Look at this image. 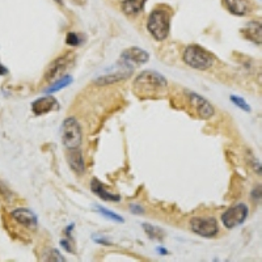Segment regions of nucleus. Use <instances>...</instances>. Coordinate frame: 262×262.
Instances as JSON below:
<instances>
[{
	"label": "nucleus",
	"mask_w": 262,
	"mask_h": 262,
	"mask_svg": "<svg viewBox=\"0 0 262 262\" xmlns=\"http://www.w3.org/2000/svg\"><path fill=\"white\" fill-rule=\"evenodd\" d=\"M96 210H97L100 214L104 215L105 217H107V219H112V221L117 222V223H123V217H121L119 215H117L116 212L109 211V210L104 209V207H98V206H96Z\"/></svg>",
	"instance_id": "6ab92c4d"
},
{
	"label": "nucleus",
	"mask_w": 262,
	"mask_h": 262,
	"mask_svg": "<svg viewBox=\"0 0 262 262\" xmlns=\"http://www.w3.org/2000/svg\"><path fill=\"white\" fill-rule=\"evenodd\" d=\"M130 210H131V212H134V214H137V215L143 214L144 212V210L138 205H130Z\"/></svg>",
	"instance_id": "5701e85b"
},
{
	"label": "nucleus",
	"mask_w": 262,
	"mask_h": 262,
	"mask_svg": "<svg viewBox=\"0 0 262 262\" xmlns=\"http://www.w3.org/2000/svg\"><path fill=\"white\" fill-rule=\"evenodd\" d=\"M189 101L193 105L194 109H195L198 117L202 119H209L214 116V107L210 104L206 98L201 97L200 95L196 93H189Z\"/></svg>",
	"instance_id": "1a4fd4ad"
},
{
	"label": "nucleus",
	"mask_w": 262,
	"mask_h": 262,
	"mask_svg": "<svg viewBox=\"0 0 262 262\" xmlns=\"http://www.w3.org/2000/svg\"><path fill=\"white\" fill-rule=\"evenodd\" d=\"M57 107H59V104H58L55 98L50 97V96L38 98V100H36L32 104V111L36 116H43L46 113H50V112H53Z\"/></svg>",
	"instance_id": "9b49d317"
},
{
	"label": "nucleus",
	"mask_w": 262,
	"mask_h": 262,
	"mask_svg": "<svg viewBox=\"0 0 262 262\" xmlns=\"http://www.w3.org/2000/svg\"><path fill=\"white\" fill-rule=\"evenodd\" d=\"M75 4H78V6H84L86 3V0H72Z\"/></svg>",
	"instance_id": "393cba45"
},
{
	"label": "nucleus",
	"mask_w": 262,
	"mask_h": 262,
	"mask_svg": "<svg viewBox=\"0 0 262 262\" xmlns=\"http://www.w3.org/2000/svg\"><path fill=\"white\" fill-rule=\"evenodd\" d=\"M6 74H7V69L2 64V63H0V75H6Z\"/></svg>",
	"instance_id": "a878e982"
},
{
	"label": "nucleus",
	"mask_w": 262,
	"mask_h": 262,
	"mask_svg": "<svg viewBox=\"0 0 262 262\" xmlns=\"http://www.w3.org/2000/svg\"><path fill=\"white\" fill-rule=\"evenodd\" d=\"M190 228L194 233L202 237H215L219 232V226L215 217L212 216H196L190 221Z\"/></svg>",
	"instance_id": "39448f33"
},
{
	"label": "nucleus",
	"mask_w": 262,
	"mask_h": 262,
	"mask_svg": "<svg viewBox=\"0 0 262 262\" xmlns=\"http://www.w3.org/2000/svg\"><path fill=\"white\" fill-rule=\"evenodd\" d=\"M60 137H62L63 146L67 149L79 148L83 140V134H81V127L79 122L74 117L66 118L60 127Z\"/></svg>",
	"instance_id": "20e7f679"
},
{
	"label": "nucleus",
	"mask_w": 262,
	"mask_h": 262,
	"mask_svg": "<svg viewBox=\"0 0 262 262\" xmlns=\"http://www.w3.org/2000/svg\"><path fill=\"white\" fill-rule=\"evenodd\" d=\"M248 215H249V209L244 203H237V205L231 206L223 215H222V222L223 226L228 229L236 228V227L242 226L247 221Z\"/></svg>",
	"instance_id": "423d86ee"
},
{
	"label": "nucleus",
	"mask_w": 262,
	"mask_h": 262,
	"mask_svg": "<svg viewBox=\"0 0 262 262\" xmlns=\"http://www.w3.org/2000/svg\"><path fill=\"white\" fill-rule=\"evenodd\" d=\"M60 245H62V247L64 248V249L67 250V252H70V253H74V249H72V245L70 244L69 242H66V240H62V242H60Z\"/></svg>",
	"instance_id": "b1692460"
},
{
	"label": "nucleus",
	"mask_w": 262,
	"mask_h": 262,
	"mask_svg": "<svg viewBox=\"0 0 262 262\" xmlns=\"http://www.w3.org/2000/svg\"><path fill=\"white\" fill-rule=\"evenodd\" d=\"M46 259H48V261H60V262L66 261V259L63 258L62 254H60L57 249H51L50 252L48 253Z\"/></svg>",
	"instance_id": "412c9836"
},
{
	"label": "nucleus",
	"mask_w": 262,
	"mask_h": 262,
	"mask_svg": "<svg viewBox=\"0 0 262 262\" xmlns=\"http://www.w3.org/2000/svg\"><path fill=\"white\" fill-rule=\"evenodd\" d=\"M67 159H69V164L71 169L74 170L76 174H84L85 172V164H84L83 154L79 148H71L69 149L67 154Z\"/></svg>",
	"instance_id": "f8f14e48"
},
{
	"label": "nucleus",
	"mask_w": 262,
	"mask_h": 262,
	"mask_svg": "<svg viewBox=\"0 0 262 262\" xmlns=\"http://www.w3.org/2000/svg\"><path fill=\"white\" fill-rule=\"evenodd\" d=\"M243 33H245V38L261 45V25H259V23H256V21L249 23L247 28L243 29Z\"/></svg>",
	"instance_id": "dca6fc26"
},
{
	"label": "nucleus",
	"mask_w": 262,
	"mask_h": 262,
	"mask_svg": "<svg viewBox=\"0 0 262 262\" xmlns=\"http://www.w3.org/2000/svg\"><path fill=\"white\" fill-rule=\"evenodd\" d=\"M182 59L189 67L198 71L211 69L214 64V57L207 50L198 45H190L185 49Z\"/></svg>",
	"instance_id": "7ed1b4c3"
},
{
	"label": "nucleus",
	"mask_w": 262,
	"mask_h": 262,
	"mask_svg": "<svg viewBox=\"0 0 262 262\" xmlns=\"http://www.w3.org/2000/svg\"><path fill=\"white\" fill-rule=\"evenodd\" d=\"M91 190L104 201H111V202H118L119 201V196L116 195V194H112L111 191H107L104 188V185L97 179H93L92 182H91Z\"/></svg>",
	"instance_id": "4468645a"
},
{
	"label": "nucleus",
	"mask_w": 262,
	"mask_h": 262,
	"mask_svg": "<svg viewBox=\"0 0 262 262\" xmlns=\"http://www.w3.org/2000/svg\"><path fill=\"white\" fill-rule=\"evenodd\" d=\"M72 83V78L71 76H64V78L62 79H58L57 81H54L53 84H51V86L49 88V90H46L45 92L46 93H53V92H57V91H60L62 88H64V86L70 85V84Z\"/></svg>",
	"instance_id": "f3484780"
},
{
	"label": "nucleus",
	"mask_w": 262,
	"mask_h": 262,
	"mask_svg": "<svg viewBox=\"0 0 262 262\" xmlns=\"http://www.w3.org/2000/svg\"><path fill=\"white\" fill-rule=\"evenodd\" d=\"M170 17H172V13L165 7L156 8L151 12L147 20V29L156 41H164L169 36Z\"/></svg>",
	"instance_id": "f03ea898"
},
{
	"label": "nucleus",
	"mask_w": 262,
	"mask_h": 262,
	"mask_svg": "<svg viewBox=\"0 0 262 262\" xmlns=\"http://www.w3.org/2000/svg\"><path fill=\"white\" fill-rule=\"evenodd\" d=\"M224 7L235 16H245L249 12V3L247 0H223Z\"/></svg>",
	"instance_id": "ddd939ff"
},
{
	"label": "nucleus",
	"mask_w": 262,
	"mask_h": 262,
	"mask_svg": "<svg viewBox=\"0 0 262 262\" xmlns=\"http://www.w3.org/2000/svg\"><path fill=\"white\" fill-rule=\"evenodd\" d=\"M231 100H232V102L236 105V106L242 107L244 112H250V106L244 101V100H243L242 97H238V96H231Z\"/></svg>",
	"instance_id": "aec40b11"
},
{
	"label": "nucleus",
	"mask_w": 262,
	"mask_h": 262,
	"mask_svg": "<svg viewBox=\"0 0 262 262\" xmlns=\"http://www.w3.org/2000/svg\"><path fill=\"white\" fill-rule=\"evenodd\" d=\"M75 60V54L74 53H66L62 57L57 58L55 60L50 63V66L48 67V71L45 75V80L49 83H54L57 81L58 79H60L63 74L67 71L70 66L74 63Z\"/></svg>",
	"instance_id": "0eeeda50"
},
{
	"label": "nucleus",
	"mask_w": 262,
	"mask_h": 262,
	"mask_svg": "<svg viewBox=\"0 0 262 262\" xmlns=\"http://www.w3.org/2000/svg\"><path fill=\"white\" fill-rule=\"evenodd\" d=\"M66 42L69 46H78L80 43V38L76 33H69L67 34V38H66Z\"/></svg>",
	"instance_id": "4be33fe9"
},
{
	"label": "nucleus",
	"mask_w": 262,
	"mask_h": 262,
	"mask_svg": "<svg viewBox=\"0 0 262 262\" xmlns=\"http://www.w3.org/2000/svg\"><path fill=\"white\" fill-rule=\"evenodd\" d=\"M147 0H123L122 11L127 16H137L144 9Z\"/></svg>",
	"instance_id": "2eb2a0df"
},
{
	"label": "nucleus",
	"mask_w": 262,
	"mask_h": 262,
	"mask_svg": "<svg viewBox=\"0 0 262 262\" xmlns=\"http://www.w3.org/2000/svg\"><path fill=\"white\" fill-rule=\"evenodd\" d=\"M143 228L146 231L147 236L152 240H163L164 238V232L161 231L159 227L149 226V224H143Z\"/></svg>",
	"instance_id": "a211bd4d"
},
{
	"label": "nucleus",
	"mask_w": 262,
	"mask_h": 262,
	"mask_svg": "<svg viewBox=\"0 0 262 262\" xmlns=\"http://www.w3.org/2000/svg\"><path fill=\"white\" fill-rule=\"evenodd\" d=\"M12 216L18 224L27 227V228L34 229L38 226V219H37L36 214L30 211L29 209H16L12 212Z\"/></svg>",
	"instance_id": "9d476101"
},
{
	"label": "nucleus",
	"mask_w": 262,
	"mask_h": 262,
	"mask_svg": "<svg viewBox=\"0 0 262 262\" xmlns=\"http://www.w3.org/2000/svg\"><path fill=\"white\" fill-rule=\"evenodd\" d=\"M134 93L142 100H155L165 95L168 83L163 75L156 71H143L137 76L133 84Z\"/></svg>",
	"instance_id": "f257e3e1"
},
{
	"label": "nucleus",
	"mask_w": 262,
	"mask_h": 262,
	"mask_svg": "<svg viewBox=\"0 0 262 262\" xmlns=\"http://www.w3.org/2000/svg\"><path fill=\"white\" fill-rule=\"evenodd\" d=\"M148 59L149 54L146 50L134 46V48H130L123 51L122 55H121V59H119V63H121V66L126 67V69L134 71L135 67L144 64V63L148 62Z\"/></svg>",
	"instance_id": "6e6552de"
}]
</instances>
